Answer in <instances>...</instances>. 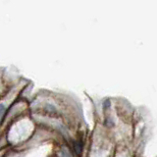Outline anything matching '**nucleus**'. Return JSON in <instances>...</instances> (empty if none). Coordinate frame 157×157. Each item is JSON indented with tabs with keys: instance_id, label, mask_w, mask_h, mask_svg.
I'll return each mask as SVG.
<instances>
[{
	"instance_id": "obj_1",
	"label": "nucleus",
	"mask_w": 157,
	"mask_h": 157,
	"mask_svg": "<svg viewBox=\"0 0 157 157\" xmlns=\"http://www.w3.org/2000/svg\"><path fill=\"white\" fill-rule=\"evenodd\" d=\"M4 112H5V107H4V105L3 104H0V119L2 118Z\"/></svg>"
},
{
	"instance_id": "obj_2",
	"label": "nucleus",
	"mask_w": 157,
	"mask_h": 157,
	"mask_svg": "<svg viewBox=\"0 0 157 157\" xmlns=\"http://www.w3.org/2000/svg\"><path fill=\"white\" fill-rule=\"evenodd\" d=\"M62 157H71V155L67 150H63L62 151Z\"/></svg>"
}]
</instances>
